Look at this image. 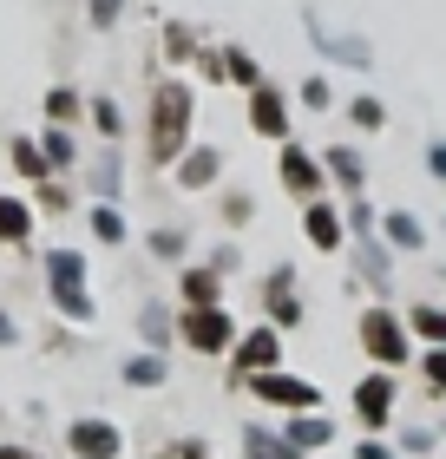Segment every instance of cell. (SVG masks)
<instances>
[{
	"label": "cell",
	"mask_w": 446,
	"mask_h": 459,
	"mask_svg": "<svg viewBox=\"0 0 446 459\" xmlns=\"http://www.w3.org/2000/svg\"><path fill=\"white\" fill-rule=\"evenodd\" d=\"M184 132H190V86L171 79V86L152 92V164H178Z\"/></svg>",
	"instance_id": "6da1fadb"
},
{
	"label": "cell",
	"mask_w": 446,
	"mask_h": 459,
	"mask_svg": "<svg viewBox=\"0 0 446 459\" xmlns=\"http://www.w3.org/2000/svg\"><path fill=\"white\" fill-rule=\"evenodd\" d=\"M47 269H53V296H59V308H66L73 322H86L92 302H86V289H79V276H86V256H73V249H53Z\"/></svg>",
	"instance_id": "7a4b0ae2"
},
{
	"label": "cell",
	"mask_w": 446,
	"mask_h": 459,
	"mask_svg": "<svg viewBox=\"0 0 446 459\" xmlns=\"http://www.w3.org/2000/svg\"><path fill=\"white\" fill-rule=\"evenodd\" d=\"M361 342H368V354L374 361H407V335H400V322L388 316V308H368V316H361Z\"/></svg>",
	"instance_id": "3957f363"
},
{
	"label": "cell",
	"mask_w": 446,
	"mask_h": 459,
	"mask_svg": "<svg viewBox=\"0 0 446 459\" xmlns=\"http://www.w3.org/2000/svg\"><path fill=\"white\" fill-rule=\"evenodd\" d=\"M257 394L263 401H275V407H322V387L315 381H289V374H257Z\"/></svg>",
	"instance_id": "277c9868"
},
{
	"label": "cell",
	"mask_w": 446,
	"mask_h": 459,
	"mask_svg": "<svg viewBox=\"0 0 446 459\" xmlns=\"http://www.w3.org/2000/svg\"><path fill=\"white\" fill-rule=\"evenodd\" d=\"M388 407H394V381H388V374H368V381L354 387V413H361V427H380V420H388Z\"/></svg>",
	"instance_id": "5b68a950"
},
{
	"label": "cell",
	"mask_w": 446,
	"mask_h": 459,
	"mask_svg": "<svg viewBox=\"0 0 446 459\" xmlns=\"http://www.w3.org/2000/svg\"><path fill=\"white\" fill-rule=\"evenodd\" d=\"M184 342L190 348H223L230 342V316L223 308H190L184 316Z\"/></svg>",
	"instance_id": "8992f818"
},
{
	"label": "cell",
	"mask_w": 446,
	"mask_h": 459,
	"mask_svg": "<svg viewBox=\"0 0 446 459\" xmlns=\"http://www.w3.org/2000/svg\"><path fill=\"white\" fill-rule=\"evenodd\" d=\"M73 453L79 459H118V433L105 427V420H79L73 427Z\"/></svg>",
	"instance_id": "52a82bcc"
},
{
	"label": "cell",
	"mask_w": 446,
	"mask_h": 459,
	"mask_svg": "<svg viewBox=\"0 0 446 459\" xmlns=\"http://www.w3.org/2000/svg\"><path fill=\"white\" fill-rule=\"evenodd\" d=\"M283 184H289L295 197L315 204V191H322V171H315V158H309V152H283Z\"/></svg>",
	"instance_id": "ba28073f"
},
{
	"label": "cell",
	"mask_w": 446,
	"mask_h": 459,
	"mask_svg": "<svg viewBox=\"0 0 446 459\" xmlns=\"http://www.w3.org/2000/svg\"><path fill=\"white\" fill-rule=\"evenodd\" d=\"M237 361H243L249 374H269V368H275V328H249V335L237 342Z\"/></svg>",
	"instance_id": "9c48e42d"
},
{
	"label": "cell",
	"mask_w": 446,
	"mask_h": 459,
	"mask_svg": "<svg viewBox=\"0 0 446 459\" xmlns=\"http://www.w3.org/2000/svg\"><path fill=\"white\" fill-rule=\"evenodd\" d=\"M249 125H257V132H269V138H283V125H289V112H283V99L257 86V99H249Z\"/></svg>",
	"instance_id": "30bf717a"
},
{
	"label": "cell",
	"mask_w": 446,
	"mask_h": 459,
	"mask_svg": "<svg viewBox=\"0 0 446 459\" xmlns=\"http://www.w3.org/2000/svg\"><path fill=\"white\" fill-rule=\"evenodd\" d=\"M302 223H309L315 249H335V243H342V223H335V211H322V204H309V211H302Z\"/></svg>",
	"instance_id": "8fae6325"
},
{
	"label": "cell",
	"mask_w": 446,
	"mask_h": 459,
	"mask_svg": "<svg viewBox=\"0 0 446 459\" xmlns=\"http://www.w3.org/2000/svg\"><path fill=\"white\" fill-rule=\"evenodd\" d=\"M243 446H249V459H295V453H302L295 440H269L263 427H249V433H243Z\"/></svg>",
	"instance_id": "7c38bea8"
},
{
	"label": "cell",
	"mask_w": 446,
	"mask_h": 459,
	"mask_svg": "<svg viewBox=\"0 0 446 459\" xmlns=\"http://www.w3.org/2000/svg\"><path fill=\"white\" fill-rule=\"evenodd\" d=\"M178 178L190 184V191H204V184L217 178V152H197V158H184V164H178Z\"/></svg>",
	"instance_id": "4fadbf2b"
},
{
	"label": "cell",
	"mask_w": 446,
	"mask_h": 459,
	"mask_svg": "<svg viewBox=\"0 0 446 459\" xmlns=\"http://www.w3.org/2000/svg\"><path fill=\"white\" fill-rule=\"evenodd\" d=\"M27 204H13V197H0V237H7V243H20V237H27Z\"/></svg>",
	"instance_id": "5bb4252c"
},
{
	"label": "cell",
	"mask_w": 446,
	"mask_h": 459,
	"mask_svg": "<svg viewBox=\"0 0 446 459\" xmlns=\"http://www.w3.org/2000/svg\"><path fill=\"white\" fill-rule=\"evenodd\" d=\"M388 243H394V249H420V223H414L407 211H394V217H388Z\"/></svg>",
	"instance_id": "9a60e30c"
},
{
	"label": "cell",
	"mask_w": 446,
	"mask_h": 459,
	"mask_svg": "<svg viewBox=\"0 0 446 459\" xmlns=\"http://www.w3.org/2000/svg\"><path fill=\"white\" fill-rule=\"evenodd\" d=\"M184 296L197 302V308H217V276H204V269H190V276H184Z\"/></svg>",
	"instance_id": "2e32d148"
},
{
	"label": "cell",
	"mask_w": 446,
	"mask_h": 459,
	"mask_svg": "<svg viewBox=\"0 0 446 459\" xmlns=\"http://www.w3.org/2000/svg\"><path fill=\"white\" fill-rule=\"evenodd\" d=\"M328 171L348 184V191H361V158L354 152H328Z\"/></svg>",
	"instance_id": "e0dca14e"
},
{
	"label": "cell",
	"mask_w": 446,
	"mask_h": 459,
	"mask_svg": "<svg viewBox=\"0 0 446 459\" xmlns=\"http://www.w3.org/2000/svg\"><path fill=\"white\" fill-rule=\"evenodd\" d=\"M328 433H335L328 420H295V427H289V440H295V446H322Z\"/></svg>",
	"instance_id": "ac0fdd59"
},
{
	"label": "cell",
	"mask_w": 446,
	"mask_h": 459,
	"mask_svg": "<svg viewBox=\"0 0 446 459\" xmlns=\"http://www.w3.org/2000/svg\"><path fill=\"white\" fill-rule=\"evenodd\" d=\"M414 328L427 342H446V308H414Z\"/></svg>",
	"instance_id": "d6986e66"
},
{
	"label": "cell",
	"mask_w": 446,
	"mask_h": 459,
	"mask_svg": "<svg viewBox=\"0 0 446 459\" xmlns=\"http://www.w3.org/2000/svg\"><path fill=\"white\" fill-rule=\"evenodd\" d=\"M125 381H132V387H158L164 381V361H132V368H125Z\"/></svg>",
	"instance_id": "ffe728a7"
},
{
	"label": "cell",
	"mask_w": 446,
	"mask_h": 459,
	"mask_svg": "<svg viewBox=\"0 0 446 459\" xmlns=\"http://www.w3.org/2000/svg\"><path fill=\"white\" fill-rule=\"evenodd\" d=\"M13 164L27 178H39V171H47V152H39V144H13Z\"/></svg>",
	"instance_id": "44dd1931"
},
{
	"label": "cell",
	"mask_w": 446,
	"mask_h": 459,
	"mask_svg": "<svg viewBox=\"0 0 446 459\" xmlns=\"http://www.w3.org/2000/svg\"><path fill=\"white\" fill-rule=\"evenodd\" d=\"M92 230H99V243H118V237H125L118 211H92Z\"/></svg>",
	"instance_id": "7402d4cb"
},
{
	"label": "cell",
	"mask_w": 446,
	"mask_h": 459,
	"mask_svg": "<svg viewBox=\"0 0 446 459\" xmlns=\"http://www.w3.org/2000/svg\"><path fill=\"white\" fill-rule=\"evenodd\" d=\"M47 164H73V138L66 132H47Z\"/></svg>",
	"instance_id": "603a6c76"
},
{
	"label": "cell",
	"mask_w": 446,
	"mask_h": 459,
	"mask_svg": "<svg viewBox=\"0 0 446 459\" xmlns=\"http://www.w3.org/2000/svg\"><path fill=\"white\" fill-rule=\"evenodd\" d=\"M230 79H243V86H257V66H249V53H230Z\"/></svg>",
	"instance_id": "cb8c5ba5"
},
{
	"label": "cell",
	"mask_w": 446,
	"mask_h": 459,
	"mask_svg": "<svg viewBox=\"0 0 446 459\" xmlns=\"http://www.w3.org/2000/svg\"><path fill=\"white\" fill-rule=\"evenodd\" d=\"M427 381H433V387H446V348H433V354H427Z\"/></svg>",
	"instance_id": "d4e9b609"
},
{
	"label": "cell",
	"mask_w": 446,
	"mask_h": 459,
	"mask_svg": "<svg viewBox=\"0 0 446 459\" xmlns=\"http://www.w3.org/2000/svg\"><path fill=\"white\" fill-rule=\"evenodd\" d=\"M73 106H79V99H73V92H47V112H53V118H66Z\"/></svg>",
	"instance_id": "484cf974"
},
{
	"label": "cell",
	"mask_w": 446,
	"mask_h": 459,
	"mask_svg": "<svg viewBox=\"0 0 446 459\" xmlns=\"http://www.w3.org/2000/svg\"><path fill=\"white\" fill-rule=\"evenodd\" d=\"M92 20H99V27H112V20H118V0H92Z\"/></svg>",
	"instance_id": "4316f807"
},
{
	"label": "cell",
	"mask_w": 446,
	"mask_h": 459,
	"mask_svg": "<svg viewBox=\"0 0 446 459\" xmlns=\"http://www.w3.org/2000/svg\"><path fill=\"white\" fill-rule=\"evenodd\" d=\"M171 459H204V446H197V440H178V446H171Z\"/></svg>",
	"instance_id": "83f0119b"
},
{
	"label": "cell",
	"mask_w": 446,
	"mask_h": 459,
	"mask_svg": "<svg viewBox=\"0 0 446 459\" xmlns=\"http://www.w3.org/2000/svg\"><path fill=\"white\" fill-rule=\"evenodd\" d=\"M427 164H433V178H446V144H433V152H427Z\"/></svg>",
	"instance_id": "f1b7e54d"
},
{
	"label": "cell",
	"mask_w": 446,
	"mask_h": 459,
	"mask_svg": "<svg viewBox=\"0 0 446 459\" xmlns=\"http://www.w3.org/2000/svg\"><path fill=\"white\" fill-rule=\"evenodd\" d=\"M361 459H394L388 446H361Z\"/></svg>",
	"instance_id": "f546056e"
},
{
	"label": "cell",
	"mask_w": 446,
	"mask_h": 459,
	"mask_svg": "<svg viewBox=\"0 0 446 459\" xmlns=\"http://www.w3.org/2000/svg\"><path fill=\"white\" fill-rule=\"evenodd\" d=\"M0 459H33L27 446H0Z\"/></svg>",
	"instance_id": "4dcf8cb0"
},
{
	"label": "cell",
	"mask_w": 446,
	"mask_h": 459,
	"mask_svg": "<svg viewBox=\"0 0 446 459\" xmlns=\"http://www.w3.org/2000/svg\"><path fill=\"white\" fill-rule=\"evenodd\" d=\"M0 342H13V322H7V316H0Z\"/></svg>",
	"instance_id": "1f68e13d"
}]
</instances>
